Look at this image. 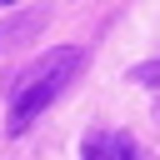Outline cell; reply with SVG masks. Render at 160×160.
<instances>
[{
  "instance_id": "obj_1",
  "label": "cell",
  "mask_w": 160,
  "mask_h": 160,
  "mask_svg": "<svg viewBox=\"0 0 160 160\" xmlns=\"http://www.w3.org/2000/svg\"><path fill=\"white\" fill-rule=\"evenodd\" d=\"M85 65V50H75V45H65V50H50L40 65H30L25 70V80H20V90H15V100H10V120H5V130L10 135H20V130H30L55 100H60V90L75 80V70Z\"/></svg>"
},
{
  "instance_id": "obj_2",
  "label": "cell",
  "mask_w": 160,
  "mask_h": 160,
  "mask_svg": "<svg viewBox=\"0 0 160 160\" xmlns=\"http://www.w3.org/2000/svg\"><path fill=\"white\" fill-rule=\"evenodd\" d=\"M80 155H85V160H150L125 130H85Z\"/></svg>"
}]
</instances>
